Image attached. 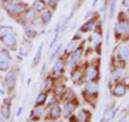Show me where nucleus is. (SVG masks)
Instances as JSON below:
<instances>
[{
	"label": "nucleus",
	"instance_id": "obj_1",
	"mask_svg": "<svg viewBox=\"0 0 129 122\" xmlns=\"http://www.w3.org/2000/svg\"><path fill=\"white\" fill-rule=\"evenodd\" d=\"M114 35H115V38H119L122 36L129 35V21H127V19H120L115 25Z\"/></svg>",
	"mask_w": 129,
	"mask_h": 122
},
{
	"label": "nucleus",
	"instance_id": "obj_2",
	"mask_svg": "<svg viewBox=\"0 0 129 122\" xmlns=\"http://www.w3.org/2000/svg\"><path fill=\"white\" fill-rule=\"evenodd\" d=\"M0 39H1V41L5 43V46L12 49V50H16V47H17V40H16V37L13 34L2 36V37H0Z\"/></svg>",
	"mask_w": 129,
	"mask_h": 122
},
{
	"label": "nucleus",
	"instance_id": "obj_3",
	"mask_svg": "<svg viewBox=\"0 0 129 122\" xmlns=\"http://www.w3.org/2000/svg\"><path fill=\"white\" fill-rule=\"evenodd\" d=\"M85 78L88 82H95L99 78V70L97 66H90L87 68V71L85 74Z\"/></svg>",
	"mask_w": 129,
	"mask_h": 122
},
{
	"label": "nucleus",
	"instance_id": "obj_4",
	"mask_svg": "<svg viewBox=\"0 0 129 122\" xmlns=\"http://www.w3.org/2000/svg\"><path fill=\"white\" fill-rule=\"evenodd\" d=\"M6 9H7V11L9 12L11 15H19V14L23 13L24 10H25L21 3H13V2L7 5Z\"/></svg>",
	"mask_w": 129,
	"mask_h": 122
},
{
	"label": "nucleus",
	"instance_id": "obj_5",
	"mask_svg": "<svg viewBox=\"0 0 129 122\" xmlns=\"http://www.w3.org/2000/svg\"><path fill=\"white\" fill-rule=\"evenodd\" d=\"M15 82H16V76H15V74L13 71L8 72V75L6 76V78H5V83L7 85V88L9 89V90L14 89Z\"/></svg>",
	"mask_w": 129,
	"mask_h": 122
},
{
	"label": "nucleus",
	"instance_id": "obj_6",
	"mask_svg": "<svg viewBox=\"0 0 129 122\" xmlns=\"http://www.w3.org/2000/svg\"><path fill=\"white\" fill-rule=\"evenodd\" d=\"M126 92H127V87L122 83L116 84L114 89H113V95L115 97H122L126 94Z\"/></svg>",
	"mask_w": 129,
	"mask_h": 122
},
{
	"label": "nucleus",
	"instance_id": "obj_7",
	"mask_svg": "<svg viewBox=\"0 0 129 122\" xmlns=\"http://www.w3.org/2000/svg\"><path fill=\"white\" fill-rule=\"evenodd\" d=\"M117 56L120 60H127L129 58V48L127 46H122L118 49V52H117Z\"/></svg>",
	"mask_w": 129,
	"mask_h": 122
},
{
	"label": "nucleus",
	"instance_id": "obj_8",
	"mask_svg": "<svg viewBox=\"0 0 129 122\" xmlns=\"http://www.w3.org/2000/svg\"><path fill=\"white\" fill-rule=\"evenodd\" d=\"M82 76H83V72L81 70V68H75L72 70L71 72V80L72 82L75 83V84H79L80 81L82 80Z\"/></svg>",
	"mask_w": 129,
	"mask_h": 122
},
{
	"label": "nucleus",
	"instance_id": "obj_9",
	"mask_svg": "<svg viewBox=\"0 0 129 122\" xmlns=\"http://www.w3.org/2000/svg\"><path fill=\"white\" fill-rule=\"evenodd\" d=\"M76 117H78V121H80V122H89L90 118H91V113L88 110L82 109V110H80V112L78 113Z\"/></svg>",
	"mask_w": 129,
	"mask_h": 122
},
{
	"label": "nucleus",
	"instance_id": "obj_10",
	"mask_svg": "<svg viewBox=\"0 0 129 122\" xmlns=\"http://www.w3.org/2000/svg\"><path fill=\"white\" fill-rule=\"evenodd\" d=\"M60 115H61V109H60V107L54 105V106L50 109V112H48V118L52 119V120H56V119H58V118L60 117Z\"/></svg>",
	"mask_w": 129,
	"mask_h": 122
},
{
	"label": "nucleus",
	"instance_id": "obj_11",
	"mask_svg": "<svg viewBox=\"0 0 129 122\" xmlns=\"http://www.w3.org/2000/svg\"><path fill=\"white\" fill-rule=\"evenodd\" d=\"M75 108H76V104H73V101H67L63 106V115L66 117L72 115Z\"/></svg>",
	"mask_w": 129,
	"mask_h": 122
},
{
	"label": "nucleus",
	"instance_id": "obj_12",
	"mask_svg": "<svg viewBox=\"0 0 129 122\" xmlns=\"http://www.w3.org/2000/svg\"><path fill=\"white\" fill-rule=\"evenodd\" d=\"M63 69H64V65H63V62L61 59H58L57 62H56L54 64V66H53V74L54 75H59V74H61V72L63 71Z\"/></svg>",
	"mask_w": 129,
	"mask_h": 122
},
{
	"label": "nucleus",
	"instance_id": "obj_13",
	"mask_svg": "<svg viewBox=\"0 0 129 122\" xmlns=\"http://www.w3.org/2000/svg\"><path fill=\"white\" fill-rule=\"evenodd\" d=\"M42 111H43V109L40 106L36 107L29 115V118L31 119V121H37L38 119H40V117H41V115H42Z\"/></svg>",
	"mask_w": 129,
	"mask_h": 122
},
{
	"label": "nucleus",
	"instance_id": "obj_14",
	"mask_svg": "<svg viewBox=\"0 0 129 122\" xmlns=\"http://www.w3.org/2000/svg\"><path fill=\"white\" fill-rule=\"evenodd\" d=\"M94 27H95V19L92 18V19H90V21L86 22L85 24H83L82 27L80 28V30L82 32H89L90 30L94 29Z\"/></svg>",
	"mask_w": 129,
	"mask_h": 122
},
{
	"label": "nucleus",
	"instance_id": "obj_15",
	"mask_svg": "<svg viewBox=\"0 0 129 122\" xmlns=\"http://www.w3.org/2000/svg\"><path fill=\"white\" fill-rule=\"evenodd\" d=\"M10 65H11V59L6 58L3 56H0V70L7 71L10 68Z\"/></svg>",
	"mask_w": 129,
	"mask_h": 122
},
{
	"label": "nucleus",
	"instance_id": "obj_16",
	"mask_svg": "<svg viewBox=\"0 0 129 122\" xmlns=\"http://www.w3.org/2000/svg\"><path fill=\"white\" fill-rule=\"evenodd\" d=\"M46 7V2L43 0H35L32 3V8L35 11H43Z\"/></svg>",
	"mask_w": 129,
	"mask_h": 122
},
{
	"label": "nucleus",
	"instance_id": "obj_17",
	"mask_svg": "<svg viewBox=\"0 0 129 122\" xmlns=\"http://www.w3.org/2000/svg\"><path fill=\"white\" fill-rule=\"evenodd\" d=\"M40 18H41V21H42V23L44 24V25H47V24L51 22V19H52V12L50 10L43 11Z\"/></svg>",
	"mask_w": 129,
	"mask_h": 122
},
{
	"label": "nucleus",
	"instance_id": "obj_18",
	"mask_svg": "<svg viewBox=\"0 0 129 122\" xmlns=\"http://www.w3.org/2000/svg\"><path fill=\"white\" fill-rule=\"evenodd\" d=\"M47 99V94L45 92H41L37 95V98H36V104L37 106H42V105L45 104V101Z\"/></svg>",
	"mask_w": 129,
	"mask_h": 122
},
{
	"label": "nucleus",
	"instance_id": "obj_19",
	"mask_svg": "<svg viewBox=\"0 0 129 122\" xmlns=\"http://www.w3.org/2000/svg\"><path fill=\"white\" fill-rule=\"evenodd\" d=\"M42 50H43V44L41 43V44H40V47L38 48V50H37V53H36L35 57H34V63H32V67H36V66H37V65L39 64L40 59H41Z\"/></svg>",
	"mask_w": 129,
	"mask_h": 122
},
{
	"label": "nucleus",
	"instance_id": "obj_20",
	"mask_svg": "<svg viewBox=\"0 0 129 122\" xmlns=\"http://www.w3.org/2000/svg\"><path fill=\"white\" fill-rule=\"evenodd\" d=\"M12 31H13V27H11L9 25L0 26V37L6 36V35H9V34H12Z\"/></svg>",
	"mask_w": 129,
	"mask_h": 122
},
{
	"label": "nucleus",
	"instance_id": "obj_21",
	"mask_svg": "<svg viewBox=\"0 0 129 122\" xmlns=\"http://www.w3.org/2000/svg\"><path fill=\"white\" fill-rule=\"evenodd\" d=\"M25 35H26V37H28L29 39H34L37 37L38 32L34 27H27L25 29Z\"/></svg>",
	"mask_w": 129,
	"mask_h": 122
},
{
	"label": "nucleus",
	"instance_id": "obj_22",
	"mask_svg": "<svg viewBox=\"0 0 129 122\" xmlns=\"http://www.w3.org/2000/svg\"><path fill=\"white\" fill-rule=\"evenodd\" d=\"M24 19L26 22H32L36 19V11L35 10H28L26 12L25 16H24Z\"/></svg>",
	"mask_w": 129,
	"mask_h": 122
},
{
	"label": "nucleus",
	"instance_id": "obj_23",
	"mask_svg": "<svg viewBox=\"0 0 129 122\" xmlns=\"http://www.w3.org/2000/svg\"><path fill=\"white\" fill-rule=\"evenodd\" d=\"M82 54H83V50H82V48H76L75 50L72 52V57H73L76 62H78V60H80L81 59V57H82Z\"/></svg>",
	"mask_w": 129,
	"mask_h": 122
},
{
	"label": "nucleus",
	"instance_id": "obj_24",
	"mask_svg": "<svg viewBox=\"0 0 129 122\" xmlns=\"http://www.w3.org/2000/svg\"><path fill=\"white\" fill-rule=\"evenodd\" d=\"M1 112H2V116L8 119L10 117V112H11V109H10V104H7L5 103V105H2V108H1Z\"/></svg>",
	"mask_w": 129,
	"mask_h": 122
},
{
	"label": "nucleus",
	"instance_id": "obj_25",
	"mask_svg": "<svg viewBox=\"0 0 129 122\" xmlns=\"http://www.w3.org/2000/svg\"><path fill=\"white\" fill-rule=\"evenodd\" d=\"M63 98L66 99L67 101H72L74 98H75V94H74V92H72L71 90H68L67 92H64L63 93Z\"/></svg>",
	"mask_w": 129,
	"mask_h": 122
},
{
	"label": "nucleus",
	"instance_id": "obj_26",
	"mask_svg": "<svg viewBox=\"0 0 129 122\" xmlns=\"http://www.w3.org/2000/svg\"><path fill=\"white\" fill-rule=\"evenodd\" d=\"M86 91L90 92V93H96L98 91V85H97L95 82H88L86 84Z\"/></svg>",
	"mask_w": 129,
	"mask_h": 122
},
{
	"label": "nucleus",
	"instance_id": "obj_27",
	"mask_svg": "<svg viewBox=\"0 0 129 122\" xmlns=\"http://www.w3.org/2000/svg\"><path fill=\"white\" fill-rule=\"evenodd\" d=\"M75 49H76V43L74 41H71L69 44H68V47L66 48V50H64L63 52H66V53H70V52H73Z\"/></svg>",
	"mask_w": 129,
	"mask_h": 122
},
{
	"label": "nucleus",
	"instance_id": "obj_28",
	"mask_svg": "<svg viewBox=\"0 0 129 122\" xmlns=\"http://www.w3.org/2000/svg\"><path fill=\"white\" fill-rule=\"evenodd\" d=\"M120 76H122V71H120L119 69H116V70H114L112 74V79L114 81H117L120 78Z\"/></svg>",
	"mask_w": 129,
	"mask_h": 122
},
{
	"label": "nucleus",
	"instance_id": "obj_29",
	"mask_svg": "<svg viewBox=\"0 0 129 122\" xmlns=\"http://www.w3.org/2000/svg\"><path fill=\"white\" fill-rule=\"evenodd\" d=\"M52 84H53L52 79L51 78H46L45 80H44V82H43V88L44 89H50L52 87Z\"/></svg>",
	"mask_w": 129,
	"mask_h": 122
},
{
	"label": "nucleus",
	"instance_id": "obj_30",
	"mask_svg": "<svg viewBox=\"0 0 129 122\" xmlns=\"http://www.w3.org/2000/svg\"><path fill=\"white\" fill-rule=\"evenodd\" d=\"M115 6H116V0H113L111 3V8H110V17H112L115 11Z\"/></svg>",
	"mask_w": 129,
	"mask_h": 122
},
{
	"label": "nucleus",
	"instance_id": "obj_31",
	"mask_svg": "<svg viewBox=\"0 0 129 122\" xmlns=\"http://www.w3.org/2000/svg\"><path fill=\"white\" fill-rule=\"evenodd\" d=\"M60 49H61V44H59V46H58L57 48H56V50L53 52V53H52V55H51V58H54V57H55V55L57 54L58 52L60 51Z\"/></svg>",
	"mask_w": 129,
	"mask_h": 122
},
{
	"label": "nucleus",
	"instance_id": "obj_32",
	"mask_svg": "<svg viewBox=\"0 0 129 122\" xmlns=\"http://www.w3.org/2000/svg\"><path fill=\"white\" fill-rule=\"evenodd\" d=\"M56 104V101H55V97H52L51 100H50V103H48V106H53V105Z\"/></svg>",
	"mask_w": 129,
	"mask_h": 122
},
{
	"label": "nucleus",
	"instance_id": "obj_33",
	"mask_svg": "<svg viewBox=\"0 0 129 122\" xmlns=\"http://www.w3.org/2000/svg\"><path fill=\"white\" fill-rule=\"evenodd\" d=\"M124 84L126 85V87H129V77L125 78V80H124Z\"/></svg>",
	"mask_w": 129,
	"mask_h": 122
},
{
	"label": "nucleus",
	"instance_id": "obj_34",
	"mask_svg": "<svg viewBox=\"0 0 129 122\" xmlns=\"http://www.w3.org/2000/svg\"><path fill=\"white\" fill-rule=\"evenodd\" d=\"M99 122H110V120L108 119V118H106V117H103L102 119H101V121H99Z\"/></svg>",
	"mask_w": 129,
	"mask_h": 122
},
{
	"label": "nucleus",
	"instance_id": "obj_35",
	"mask_svg": "<svg viewBox=\"0 0 129 122\" xmlns=\"http://www.w3.org/2000/svg\"><path fill=\"white\" fill-rule=\"evenodd\" d=\"M123 5L126 6V7H129V0H124V1H123Z\"/></svg>",
	"mask_w": 129,
	"mask_h": 122
},
{
	"label": "nucleus",
	"instance_id": "obj_36",
	"mask_svg": "<svg viewBox=\"0 0 129 122\" xmlns=\"http://www.w3.org/2000/svg\"><path fill=\"white\" fill-rule=\"evenodd\" d=\"M23 111V107H19L18 108V112H17V116H21V112Z\"/></svg>",
	"mask_w": 129,
	"mask_h": 122
},
{
	"label": "nucleus",
	"instance_id": "obj_37",
	"mask_svg": "<svg viewBox=\"0 0 129 122\" xmlns=\"http://www.w3.org/2000/svg\"><path fill=\"white\" fill-rule=\"evenodd\" d=\"M1 1H10V0H1Z\"/></svg>",
	"mask_w": 129,
	"mask_h": 122
},
{
	"label": "nucleus",
	"instance_id": "obj_38",
	"mask_svg": "<svg viewBox=\"0 0 129 122\" xmlns=\"http://www.w3.org/2000/svg\"><path fill=\"white\" fill-rule=\"evenodd\" d=\"M59 122H62V121H59Z\"/></svg>",
	"mask_w": 129,
	"mask_h": 122
}]
</instances>
